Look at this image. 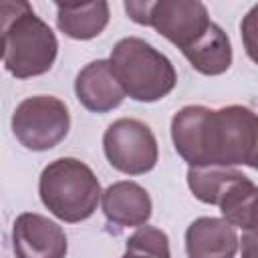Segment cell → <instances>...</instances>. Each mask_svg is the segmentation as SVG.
<instances>
[{
	"instance_id": "obj_1",
	"label": "cell",
	"mask_w": 258,
	"mask_h": 258,
	"mask_svg": "<svg viewBox=\"0 0 258 258\" xmlns=\"http://www.w3.org/2000/svg\"><path fill=\"white\" fill-rule=\"evenodd\" d=\"M171 139L189 167H256L258 121L248 107L187 105L171 119Z\"/></svg>"
},
{
	"instance_id": "obj_2",
	"label": "cell",
	"mask_w": 258,
	"mask_h": 258,
	"mask_svg": "<svg viewBox=\"0 0 258 258\" xmlns=\"http://www.w3.org/2000/svg\"><path fill=\"white\" fill-rule=\"evenodd\" d=\"M109 64L123 93L141 103L163 99L177 83L171 60L137 36L121 38L111 50Z\"/></svg>"
},
{
	"instance_id": "obj_3",
	"label": "cell",
	"mask_w": 258,
	"mask_h": 258,
	"mask_svg": "<svg viewBox=\"0 0 258 258\" xmlns=\"http://www.w3.org/2000/svg\"><path fill=\"white\" fill-rule=\"evenodd\" d=\"M38 194L50 214L75 224L93 216L101 200V185L87 163L75 157H60L42 169Z\"/></svg>"
},
{
	"instance_id": "obj_4",
	"label": "cell",
	"mask_w": 258,
	"mask_h": 258,
	"mask_svg": "<svg viewBox=\"0 0 258 258\" xmlns=\"http://www.w3.org/2000/svg\"><path fill=\"white\" fill-rule=\"evenodd\" d=\"M4 42V64L16 79L44 75L50 71L58 50L54 32L32 12V8L24 10L8 26Z\"/></svg>"
},
{
	"instance_id": "obj_5",
	"label": "cell",
	"mask_w": 258,
	"mask_h": 258,
	"mask_svg": "<svg viewBox=\"0 0 258 258\" xmlns=\"http://www.w3.org/2000/svg\"><path fill=\"white\" fill-rule=\"evenodd\" d=\"M125 12L137 24L153 26L181 52L189 48L212 24L208 8L198 0L125 2Z\"/></svg>"
},
{
	"instance_id": "obj_6",
	"label": "cell",
	"mask_w": 258,
	"mask_h": 258,
	"mask_svg": "<svg viewBox=\"0 0 258 258\" xmlns=\"http://www.w3.org/2000/svg\"><path fill=\"white\" fill-rule=\"evenodd\" d=\"M71 127L67 105L50 95L24 99L12 115L14 137L32 151H46L58 145Z\"/></svg>"
},
{
	"instance_id": "obj_7",
	"label": "cell",
	"mask_w": 258,
	"mask_h": 258,
	"mask_svg": "<svg viewBox=\"0 0 258 258\" xmlns=\"http://www.w3.org/2000/svg\"><path fill=\"white\" fill-rule=\"evenodd\" d=\"M109 163L127 175H141L157 163V141L153 131L137 119H117L103 135Z\"/></svg>"
},
{
	"instance_id": "obj_8",
	"label": "cell",
	"mask_w": 258,
	"mask_h": 258,
	"mask_svg": "<svg viewBox=\"0 0 258 258\" xmlns=\"http://www.w3.org/2000/svg\"><path fill=\"white\" fill-rule=\"evenodd\" d=\"M16 258H64L67 236L58 224L40 214H20L12 228Z\"/></svg>"
},
{
	"instance_id": "obj_9",
	"label": "cell",
	"mask_w": 258,
	"mask_h": 258,
	"mask_svg": "<svg viewBox=\"0 0 258 258\" xmlns=\"http://www.w3.org/2000/svg\"><path fill=\"white\" fill-rule=\"evenodd\" d=\"M75 93L79 103L93 113H107L117 109L125 93L115 79L109 60H93L89 62L75 81Z\"/></svg>"
},
{
	"instance_id": "obj_10",
	"label": "cell",
	"mask_w": 258,
	"mask_h": 258,
	"mask_svg": "<svg viewBox=\"0 0 258 258\" xmlns=\"http://www.w3.org/2000/svg\"><path fill=\"white\" fill-rule=\"evenodd\" d=\"M238 234L222 218H198L185 230L187 258H234Z\"/></svg>"
},
{
	"instance_id": "obj_11",
	"label": "cell",
	"mask_w": 258,
	"mask_h": 258,
	"mask_svg": "<svg viewBox=\"0 0 258 258\" xmlns=\"http://www.w3.org/2000/svg\"><path fill=\"white\" fill-rule=\"evenodd\" d=\"M103 212L121 228L143 226L151 218V198L135 181H115L101 196Z\"/></svg>"
},
{
	"instance_id": "obj_12",
	"label": "cell",
	"mask_w": 258,
	"mask_h": 258,
	"mask_svg": "<svg viewBox=\"0 0 258 258\" xmlns=\"http://www.w3.org/2000/svg\"><path fill=\"white\" fill-rule=\"evenodd\" d=\"M256 183L242 175L240 171L228 181L224 191L220 194L216 206L220 208L224 220L246 232H254L256 228Z\"/></svg>"
},
{
	"instance_id": "obj_13",
	"label": "cell",
	"mask_w": 258,
	"mask_h": 258,
	"mask_svg": "<svg viewBox=\"0 0 258 258\" xmlns=\"http://www.w3.org/2000/svg\"><path fill=\"white\" fill-rule=\"evenodd\" d=\"M109 22L107 2H67L56 4L58 28L77 40H89L99 36Z\"/></svg>"
},
{
	"instance_id": "obj_14",
	"label": "cell",
	"mask_w": 258,
	"mask_h": 258,
	"mask_svg": "<svg viewBox=\"0 0 258 258\" xmlns=\"http://www.w3.org/2000/svg\"><path fill=\"white\" fill-rule=\"evenodd\" d=\"M183 56L189 64L202 75H222L232 64V44L228 34L218 26L210 24V28L189 46L183 50Z\"/></svg>"
},
{
	"instance_id": "obj_15",
	"label": "cell",
	"mask_w": 258,
	"mask_h": 258,
	"mask_svg": "<svg viewBox=\"0 0 258 258\" xmlns=\"http://www.w3.org/2000/svg\"><path fill=\"white\" fill-rule=\"evenodd\" d=\"M238 171L232 167H189L187 185L191 194L204 204H216L228 181Z\"/></svg>"
},
{
	"instance_id": "obj_16",
	"label": "cell",
	"mask_w": 258,
	"mask_h": 258,
	"mask_svg": "<svg viewBox=\"0 0 258 258\" xmlns=\"http://www.w3.org/2000/svg\"><path fill=\"white\" fill-rule=\"evenodd\" d=\"M123 258H169L167 234L151 226H141L127 240Z\"/></svg>"
},
{
	"instance_id": "obj_17",
	"label": "cell",
	"mask_w": 258,
	"mask_h": 258,
	"mask_svg": "<svg viewBox=\"0 0 258 258\" xmlns=\"http://www.w3.org/2000/svg\"><path fill=\"white\" fill-rule=\"evenodd\" d=\"M28 8H30V4L28 2H20V0H16V2H0V58L4 56V46H6L4 36H6L8 26Z\"/></svg>"
},
{
	"instance_id": "obj_18",
	"label": "cell",
	"mask_w": 258,
	"mask_h": 258,
	"mask_svg": "<svg viewBox=\"0 0 258 258\" xmlns=\"http://www.w3.org/2000/svg\"><path fill=\"white\" fill-rule=\"evenodd\" d=\"M242 242V258H254V232H250Z\"/></svg>"
}]
</instances>
